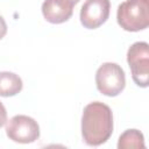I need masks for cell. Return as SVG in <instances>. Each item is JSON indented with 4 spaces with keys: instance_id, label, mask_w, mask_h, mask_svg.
Segmentation results:
<instances>
[{
    "instance_id": "1",
    "label": "cell",
    "mask_w": 149,
    "mask_h": 149,
    "mask_svg": "<svg viewBox=\"0 0 149 149\" xmlns=\"http://www.w3.org/2000/svg\"><path fill=\"white\" fill-rule=\"evenodd\" d=\"M113 133V113L104 102L93 101L85 106L81 116V135L88 146L105 143Z\"/></svg>"
},
{
    "instance_id": "2",
    "label": "cell",
    "mask_w": 149,
    "mask_h": 149,
    "mask_svg": "<svg viewBox=\"0 0 149 149\" xmlns=\"http://www.w3.org/2000/svg\"><path fill=\"white\" fill-rule=\"evenodd\" d=\"M119 26L127 31H140L149 26V0H126L116 12Z\"/></svg>"
},
{
    "instance_id": "3",
    "label": "cell",
    "mask_w": 149,
    "mask_h": 149,
    "mask_svg": "<svg viewBox=\"0 0 149 149\" xmlns=\"http://www.w3.org/2000/svg\"><path fill=\"white\" fill-rule=\"evenodd\" d=\"M95 84L101 94L107 97H116L126 86L125 71L116 63H104L97 70Z\"/></svg>"
},
{
    "instance_id": "4",
    "label": "cell",
    "mask_w": 149,
    "mask_h": 149,
    "mask_svg": "<svg viewBox=\"0 0 149 149\" xmlns=\"http://www.w3.org/2000/svg\"><path fill=\"white\" fill-rule=\"evenodd\" d=\"M127 62L129 64L134 83L140 87L149 85V45L147 42H135L127 52Z\"/></svg>"
},
{
    "instance_id": "5",
    "label": "cell",
    "mask_w": 149,
    "mask_h": 149,
    "mask_svg": "<svg viewBox=\"0 0 149 149\" xmlns=\"http://www.w3.org/2000/svg\"><path fill=\"white\" fill-rule=\"evenodd\" d=\"M6 134L14 142L31 143L40 137V126L33 118L19 114L7 122Z\"/></svg>"
},
{
    "instance_id": "6",
    "label": "cell",
    "mask_w": 149,
    "mask_h": 149,
    "mask_svg": "<svg viewBox=\"0 0 149 149\" xmlns=\"http://www.w3.org/2000/svg\"><path fill=\"white\" fill-rule=\"evenodd\" d=\"M109 0H86L80 9V22L87 29H95L109 16Z\"/></svg>"
},
{
    "instance_id": "7",
    "label": "cell",
    "mask_w": 149,
    "mask_h": 149,
    "mask_svg": "<svg viewBox=\"0 0 149 149\" xmlns=\"http://www.w3.org/2000/svg\"><path fill=\"white\" fill-rule=\"evenodd\" d=\"M73 6L70 0H45L42 3V14L50 23H63L72 16Z\"/></svg>"
},
{
    "instance_id": "8",
    "label": "cell",
    "mask_w": 149,
    "mask_h": 149,
    "mask_svg": "<svg viewBox=\"0 0 149 149\" xmlns=\"http://www.w3.org/2000/svg\"><path fill=\"white\" fill-rule=\"evenodd\" d=\"M22 79L13 72H0V97H13L21 92Z\"/></svg>"
},
{
    "instance_id": "9",
    "label": "cell",
    "mask_w": 149,
    "mask_h": 149,
    "mask_svg": "<svg viewBox=\"0 0 149 149\" xmlns=\"http://www.w3.org/2000/svg\"><path fill=\"white\" fill-rule=\"evenodd\" d=\"M119 149H128V148H146L143 134L137 129H127L125 130L118 142Z\"/></svg>"
},
{
    "instance_id": "10",
    "label": "cell",
    "mask_w": 149,
    "mask_h": 149,
    "mask_svg": "<svg viewBox=\"0 0 149 149\" xmlns=\"http://www.w3.org/2000/svg\"><path fill=\"white\" fill-rule=\"evenodd\" d=\"M7 122V111L2 102L0 101V127H2Z\"/></svg>"
},
{
    "instance_id": "11",
    "label": "cell",
    "mask_w": 149,
    "mask_h": 149,
    "mask_svg": "<svg viewBox=\"0 0 149 149\" xmlns=\"http://www.w3.org/2000/svg\"><path fill=\"white\" fill-rule=\"evenodd\" d=\"M6 34H7V24H6L5 19L0 15V40L5 37Z\"/></svg>"
},
{
    "instance_id": "12",
    "label": "cell",
    "mask_w": 149,
    "mask_h": 149,
    "mask_svg": "<svg viewBox=\"0 0 149 149\" xmlns=\"http://www.w3.org/2000/svg\"><path fill=\"white\" fill-rule=\"evenodd\" d=\"M70 1H71V2L73 3V5H77V3L79 2V0H70Z\"/></svg>"
}]
</instances>
